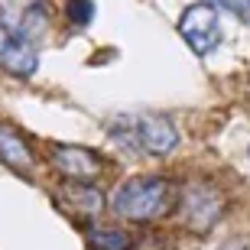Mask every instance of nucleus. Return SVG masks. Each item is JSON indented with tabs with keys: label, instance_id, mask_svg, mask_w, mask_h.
Masks as SVG:
<instances>
[{
	"label": "nucleus",
	"instance_id": "obj_1",
	"mask_svg": "<svg viewBox=\"0 0 250 250\" xmlns=\"http://www.w3.org/2000/svg\"><path fill=\"white\" fill-rule=\"evenodd\" d=\"M176 205H179L176 186L166 176H133L121 182V188L111 195V211L130 224L159 221Z\"/></svg>",
	"mask_w": 250,
	"mask_h": 250
},
{
	"label": "nucleus",
	"instance_id": "obj_2",
	"mask_svg": "<svg viewBox=\"0 0 250 250\" xmlns=\"http://www.w3.org/2000/svg\"><path fill=\"white\" fill-rule=\"evenodd\" d=\"M179 36L198 59L211 56L224 39L221 7L218 3H192V7H186L182 17H179Z\"/></svg>",
	"mask_w": 250,
	"mask_h": 250
},
{
	"label": "nucleus",
	"instance_id": "obj_3",
	"mask_svg": "<svg viewBox=\"0 0 250 250\" xmlns=\"http://www.w3.org/2000/svg\"><path fill=\"white\" fill-rule=\"evenodd\" d=\"M179 211H182V221H186L188 231L195 234H211L214 224L221 221L224 214V198L221 192L208 182H186L179 188Z\"/></svg>",
	"mask_w": 250,
	"mask_h": 250
},
{
	"label": "nucleus",
	"instance_id": "obj_4",
	"mask_svg": "<svg viewBox=\"0 0 250 250\" xmlns=\"http://www.w3.org/2000/svg\"><path fill=\"white\" fill-rule=\"evenodd\" d=\"M46 156H49V166L68 182H94L104 172L101 153L78 146V143H49Z\"/></svg>",
	"mask_w": 250,
	"mask_h": 250
},
{
	"label": "nucleus",
	"instance_id": "obj_5",
	"mask_svg": "<svg viewBox=\"0 0 250 250\" xmlns=\"http://www.w3.org/2000/svg\"><path fill=\"white\" fill-rule=\"evenodd\" d=\"M133 130L140 153L149 159H166L179 149V130L163 114H133Z\"/></svg>",
	"mask_w": 250,
	"mask_h": 250
},
{
	"label": "nucleus",
	"instance_id": "obj_6",
	"mask_svg": "<svg viewBox=\"0 0 250 250\" xmlns=\"http://www.w3.org/2000/svg\"><path fill=\"white\" fill-rule=\"evenodd\" d=\"M0 68L17 78H33L39 72V52L36 42L0 20Z\"/></svg>",
	"mask_w": 250,
	"mask_h": 250
},
{
	"label": "nucleus",
	"instance_id": "obj_7",
	"mask_svg": "<svg viewBox=\"0 0 250 250\" xmlns=\"http://www.w3.org/2000/svg\"><path fill=\"white\" fill-rule=\"evenodd\" d=\"M0 20L10 23L17 33H23V36L33 39V42H39V39L46 36L49 23H52L46 0H10V3H3V10H0Z\"/></svg>",
	"mask_w": 250,
	"mask_h": 250
},
{
	"label": "nucleus",
	"instance_id": "obj_8",
	"mask_svg": "<svg viewBox=\"0 0 250 250\" xmlns=\"http://www.w3.org/2000/svg\"><path fill=\"white\" fill-rule=\"evenodd\" d=\"M0 163H7L13 169H33L36 166V153L26 143V137L3 121H0Z\"/></svg>",
	"mask_w": 250,
	"mask_h": 250
},
{
	"label": "nucleus",
	"instance_id": "obj_9",
	"mask_svg": "<svg viewBox=\"0 0 250 250\" xmlns=\"http://www.w3.org/2000/svg\"><path fill=\"white\" fill-rule=\"evenodd\" d=\"M84 244H88V250H133V237L124 228L101 221L84 224Z\"/></svg>",
	"mask_w": 250,
	"mask_h": 250
},
{
	"label": "nucleus",
	"instance_id": "obj_10",
	"mask_svg": "<svg viewBox=\"0 0 250 250\" xmlns=\"http://www.w3.org/2000/svg\"><path fill=\"white\" fill-rule=\"evenodd\" d=\"M62 202L78 214H98L104 211V192L91 182H68L62 186Z\"/></svg>",
	"mask_w": 250,
	"mask_h": 250
},
{
	"label": "nucleus",
	"instance_id": "obj_11",
	"mask_svg": "<svg viewBox=\"0 0 250 250\" xmlns=\"http://www.w3.org/2000/svg\"><path fill=\"white\" fill-rule=\"evenodd\" d=\"M65 20H68L75 29L91 26V20H94V0H65Z\"/></svg>",
	"mask_w": 250,
	"mask_h": 250
},
{
	"label": "nucleus",
	"instance_id": "obj_12",
	"mask_svg": "<svg viewBox=\"0 0 250 250\" xmlns=\"http://www.w3.org/2000/svg\"><path fill=\"white\" fill-rule=\"evenodd\" d=\"M214 3H218V7H224V10H231L234 17L244 20V23L250 26V0H214Z\"/></svg>",
	"mask_w": 250,
	"mask_h": 250
},
{
	"label": "nucleus",
	"instance_id": "obj_13",
	"mask_svg": "<svg viewBox=\"0 0 250 250\" xmlns=\"http://www.w3.org/2000/svg\"><path fill=\"white\" fill-rule=\"evenodd\" d=\"M221 250H250V247H247V244H241V241H231V244H224Z\"/></svg>",
	"mask_w": 250,
	"mask_h": 250
},
{
	"label": "nucleus",
	"instance_id": "obj_14",
	"mask_svg": "<svg viewBox=\"0 0 250 250\" xmlns=\"http://www.w3.org/2000/svg\"><path fill=\"white\" fill-rule=\"evenodd\" d=\"M247 159H250V146H247Z\"/></svg>",
	"mask_w": 250,
	"mask_h": 250
}]
</instances>
